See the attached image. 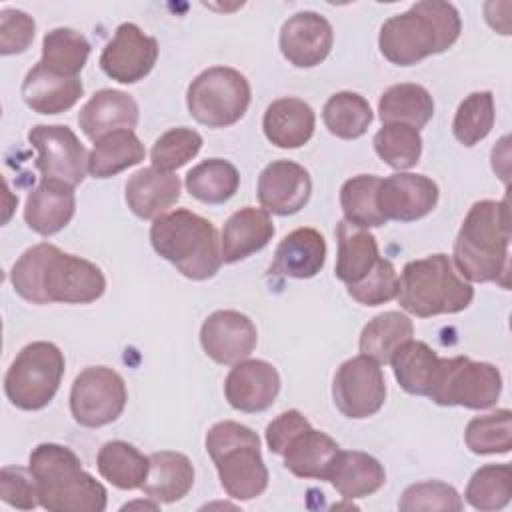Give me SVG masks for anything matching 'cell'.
<instances>
[{"label":"cell","mask_w":512,"mask_h":512,"mask_svg":"<svg viewBox=\"0 0 512 512\" xmlns=\"http://www.w3.org/2000/svg\"><path fill=\"white\" fill-rule=\"evenodd\" d=\"M256 340L258 334L254 322L236 310H216L200 328V344L206 356L226 366L246 360L252 354Z\"/></svg>","instance_id":"2e32d148"},{"label":"cell","mask_w":512,"mask_h":512,"mask_svg":"<svg viewBox=\"0 0 512 512\" xmlns=\"http://www.w3.org/2000/svg\"><path fill=\"white\" fill-rule=\"evenodd\" d=\"M150 468L142 492L158 504L182 500L194 486V466L182 452L160 450L148 456Z\"/></svg>","instance_id":"83f0119b"},{"label":"cell","mask_w":512,"mask_h":512,"mask_svg":"<svg viewBox=\"0 0 512 512\" xmlns=\"http://www.w3.org/2000/svg\"><path fill=\"white\" fill-rule=\"evenodd\" d=\"M310 422L306 416L298 410H286L280 416H276L268 426H266V444L270 452L282 456L286 444L304 428H308Z\"/></svg>","instance_id":"681fc988"},{"label":"cell","mask_w":512,"mask_h":512,"mask_svg":"<svg viewBox=\"0 0 512 512\" xmlns=\"http://www.w3.org/2000/svg\"><path fill=\"white\" fill-rule=\"evenodd\" d=\"M132 508H150V510H156L158 504L156 502H130V504H124L122 510H132Z\"/></svg>","instance_id":"f907efd6"},{"label":"cell","mask_w":512,"mask_h":512,"mask_svg":"<svg viewBox=\"0 0 512 512\" xmlns=\"http://www.w3.org/2000/svg\"><path fill=\"white\" fill-rule=\"evenodd\" d=\"M412 320L396 310L374 316L360 332V352L378 364H388L392 354L412 338Z\"/></svg>","instance_id":"e575fe53"},{"label":"cell","mask_w":512,"mask_h":512,"mask_svg":"<svg viewBox=\"0 0 512 512\" xmlns=\"http://www.w3.org/2000/svg\"><path fill=\"white\" fill-rule=\"evenodd\" d=\"M256 194L266 212L290 216L310 200L312 180L304 166L292 160H276L260 172Z\"/></svg>","instance_id":"ac0fdd59"},{"label":"cell","mask_w":512,"mask_h":512,"mask_svg":"<svg viewBox=\"0 0 512 512\" xmlns=\"http://www.w3.org/2000/svg\"><path fill=\"white\" fill-rule=\"evenodd\" d=\"M74 210L76 198L72 186L42 180L26 198L24 220L34 232L52 236L72 220Z\"/></svg>","instance_id":"484cf974"},{"label":"cell","mask_w":512,"mask_h":512,"mask_svg":"<svg viewBox=\"0 0 512 512\" xmlns=\"http://www.w3.org/2000/svg\"><path fill=\"white\" fill-rule=\"evenodd\" d=\"M36 32V22L22 10L4 8L0 12V54H20L24 52Z\"/></svg>","instance_id":"7dc6e473"},{"label":"cell","mask_w":512,"mask_h":512,"mask_svg":"<svg viewBox=\"0 0 512 512\" xmlns=\"http://www.w3.org/2000/svg\"><path fill=\"white\" fill-rule=\"evenodd\" d=\"M494 96L488 90L468 94L454 116L452 132L454 138L464 146H474L484 140L494 126Z\"/></svg>","instance_id":"60d3db41"},{"label":"cell","mask_w":512,"mask_h":512,"mask_svg":"<svg viewBox=\"0 0 512 512\" xmlns=\"http://www.w3.org/2000/svg\"><path fill=\"white\" fill-rule=\"evenodd\" d=\"M462 506L464 504L456 488L440 480L410 484L398 500V508L402 512H460Z\"/></svg>","instance_id":"f6af8a7d"},{"label":"cell","mask_w":512,"mask_h":512,"mask_svg":"<svg viewBox=\"0 0 512 512\" xmlns=\"http://www.w3.org/2000/svg\"><path fill=\"white\" fill-rule=\"evenodd\" d=\"M330 22L312 10L296 12L280 28V52L296 68L318 66L332 50Z\"/></svg>","instance_id":"e0dca14e"},{"label":"cell","mask_w":512,"mask_h":512,"mask_svg":"<svg viewBox=\"0 0 512 512\" xmlns=\"http://www.w3.org/2000/svg\"><path fill=\"white\" fill-rule=\"evenodd\" d=\"M438 196V184L432 178L424 174L396 172L388 178H380L376 204L386 222H414L436 208Z\"/></svg>","instance_id":"9a60e30c"},{"label":"cell","mask_w":512,"mask_h":512,"mask_svg":"<svg viewBox=\"0 0 512 512\" xmlns=\"http://www.w3.org/2000/svg\"><path fill=\"white\" fill-rule=\"evenodd\" d=\"M326 480L344 500H356L378 492L386 482V472L380 460L358 450H338Z\"/></svg>","instance_id":"d4e9b609"},{"label":"cell","mask_w":512,"mask_h":512,"mask_svg":"<svg viewBox=\"0 0 512 512\" xmlns=\"http://www.w3.org/2000/svg\"><path fill=\"white\" fill-rule=\"evenodd\" d=\"M150 242L158 256L190 280H208L222 264L214 224L186 208L158 216L150 226Z\"/></svg>","instance_id":"5b68a950"},{"label":"cell","mask_w":512,"mask_h":512,"mask_svg":"<svg viewBox=\"0 0 512 512\" xmlns=\"http://www.w3.org/2000/svg\"><path fill=\"white\" fill-rule=\"evenodd\" d=\"M500 392L502 376L494 364L454 356L440 358L438 374L428 396L440 406L484 410L496 404Z\"/></svg>","instance_id":"30bf717a"},{"label":"cell","mask_w":512,"mask_h":512,"mask_svg":"<svg viewBox=\"0 0 512 512\" xmlns=\"http://www.w3.org/2000/svg\"><path fill=\"white\" fill-rule=\"evenodd\" d=\"M90 56L88 40L74 28H54L42 40L40 64L62 76H78Z\"/></svg>","instance_id":"74e56055"},{"label":"cell","mask_w":512,"mask_h":512,"mask_svg":"<svg viewBox=\"0 0 512 512\" xmlns=\"http://www.w3.org/2000/svg\"><path fill=\"white\" fill-rule=\"evenodd\" d=\"M146 150L134 130H116L94 142L88 156V172L94 178H110L144 160Z\"/></svg>","instance_id":"d6a6232c"},{"label":"cell","mask_w":512,"mask_h":512,"mask_svg":"<svg viewBox=\"0 0 512 512\" xmlns=\"http://www.w3.org/2000/svg\"><path fill=\"white\" fill-rule=\"evenodd\" d=\"M10 282L32 304H90L106 290V278L96 264L48 242L28 248L14 262Z\"/></svg>","instance_id":"6da1fadb"},{"label":"cell","mask_w":512,"mask_h":512,"mask_svg":"<svg viewBox=\"0 0 512 512\" xmlns=\"http://www.w3.org/2000/svg\"><path fill=\"white\" fill-rule=\"evenodd\" d=\"M322 120L328 132L336 138L354 140L368 130L372 108L368 100L356 92H336L326 100Z\"/></svg>","instance_id":"8d00e7d4"},{"label":"cell","mask_w":512,"mask_h":512,"mask_svg":"<svg viewBox=\"0 0 512 512\" xmlns=\"http://www.w3.org/2000/svg\"><path fill=\"white\" fill-rule=\"evenodd\" d=\"M316 126L314 110L300 98H278L274 100L262 118L266 138L278 148H300L304 146Z\"/></svg>","instance_id":"4316f807"},{"label":"cell","mask_w":512,"mask_h":512,"mask_svg":"<svg viewBox=\"0 0 512 512\" xmlns=\"http://www.w3.org/2000/svg\"><path fill=\"white\" fill-rule=\"evenodd\" d=\"M180 198V178L156 166L134 172L126 182V204L142 220H156Z\"/></svg>","instance_id":"ffe728a7"},{"label":"cell","mask_w":512,"mask_h":512,"mask_svg":"<svg viewBox=\"0 0 512 512\" xmlns=\"http://www.w3.org/2000/svg\"><path fill=\"white\" fill-rule=\"evenodd\" d=\"M332 398L346 418L374 416L386 400V382L378 362L364 354L342 362L334 374Z\"/></svg>","instance_id":"4fadbf2b"},{"label":"cell","mask_w":512,"mask_h":512,"mask_svg":"<svg viewBox=\"0 0 512 512\" xmlns=\"http://www.w3.org/2000/svg\"><path fill=\"white\" fill-rule=\"evenodd\" d=\"M78 124L82 132L96 142L110 132L132 130L138 124V104L122 90L104 88L80 108Z\"/></svg>","instance_id":"44dd1931"},{"label":"cell","mask_w":512,"mask_h":512,"mask_svg":"<svg viewBox=\"0 0 512 512\" xmlns=\"http://www.w3.org/2000/svg\"><path fill=\"white\" fill-rule=\"evenodd\" d=\"M280 392V374L266 360H240L224 380V394L232 408L256 414L268 410Z\"/></svg>","instance_id":"d6986e66"},{"label":"cell","mask_w":512,"mask_h":512,"mask_svg":"<svg viewBox=\"0 0 512 512\" xmlns=\"http://www.w3.org/2000/svg\"><path fill=\"white\" fill-rule=\"evenodd\" d=\"M466 502L482 512L502 510L512 498V470L508 464H486L478 468L464 492Z\"/></svg>","instance_id":"ab89813d"},{"label":"cell","mask_w":512,"mask_h":512,"mask_svg":"<svg viewBox=\"0 0 512 512\" xmlns=\"http://www.w3.org/2000/svg\"><path fill=\"white\" fill-rule=\"evenodd\" d=\"M186 106L190 116L208 128L232 126L250 106V84L234 68L212 66L190 82Z\"/></svg>","instance_id":"9c48e42d"},{"label":"cell","mask_w":512,"mask_h":512,"mask_svg":"<svg viewBox=\"0 0 512 512\" xmlns=\"http://www.w3.org/2000/svg\"><path fill=\"white\" fill-rule=\"evenodd\" d=\"M124 378L106 366L84 368L70 390V412L80 426L100 428L114 422L126 406Z\"/></svg>","instance_id":"8fae6325"},{"label":"cell","mask_w":512,"mask_h":512,"mask_svg":"<svg viewBox=\"0 0 512 512\" xmlns=\"http://www.w3.org/2000/svg\"><path fill=\"white\" fill-rule=\"evenodd\" d=\"M466 446L474 454H506L512 448V412L500 408L496 412L476 416L464 432Z\"/></svg>","instance_id":"b9f144b4"},{"label":"cell","mask_w":512,"mask_h":512,"mask_svg":"<svg viewBox=\"0 0 512 512\" xmlns=\"http://www.w3.org/2000/svg\"><path fill=\"white\" fill-rule=\"evenodd\" d=\"M398 292V274L390 260L380 258L374 270L364 276L360 282L348 286V294L364 306H380L396 298Z\"/></svg>","instance_id":"bcb514c9"},{"label":"cell","mask_w":512,"mask_h":512,"mask_svg":"<svg viewBox=\"0 0 512 512\" xmlns=\"http://www.w3.org/2000/svg\"><path fill=\"white\" fill-rule=\"evenodd\" d=\"M96 464L100 476L120 490L142 488L150 468L148 456L124 440L106 442L98 452Z\"/></svg>","instance_id":"836d02e7"},{"label":"cell","mask_w":512,"mask_h":512,"mask_svg":"<svg viewBox=\"0 0 512 512\" xmlns=\"http://www.w3.org/2000/svg\"><path fill=\"white\" fill-rule=\"evenodd\" d=\"M326 262V240L316 228H296L282 238L274 252L270 274L306 280L316 276Z\"/></svg>","instance_id":"7402d4cb"},{"label":"cell","mask_w":512,"mask_h":512,"mask_svg":"<svg viewBox=\"0 0 512 512\" xmlns=\"http://www.w3.org/2000/svg\"><path fill=\"white\" fill-rule=\"evenodd\" d=\"M508 248V202H474L454 240L458 272L472 282H498L502 288H508Z\"/></svg>","instance_id":"7a4b0ae2"},{"label":"cell","mask_w":512,"mask_h":512,"mask_svg":"<svg viewBox=\"0 0 512 512\" xmlns=\"http://www.w3.org/2000/svg\"><path fill=\"white\" fill-rule=\"evenodd\" d=\"M378 116L382 124H406L420 130L434 116V100L420 84H394L382 92Z\"/></svg>","instance_id":"4dcf8cb0"},{"label":"cell","mask_w":512,"mask_h":512,"mask_svg":"<svg viewBox=\"0 0 512 512\" xmlns=\"http://www.w3.org/2000/svg\"><path fill=\"white\" fill-rule=\"evenodd\" d=\"M28 470L42 508L50 512L106 510V488L82 468L80 458L70 448L54 442L38 444L30 452Z\"/></svg>","instance_id":"277c9868"},{"label":"cell","mask_w":512,"mask_h":512,"mask_svg":"<svg viewBox=\"0 0 512 512\" xmlns=\"http://www.w3.org/2000/svg\"><path fill=\"white\" fill-rule=\"evenodd\" d=\"M274 236V224L264 208L244 206L224 224L220 252L222 262L234 264L262 250Z\"/></svg>","instance_id":"cb8c5ba5"},{"label":"cell","mask_w":512,"mask_h":512,"mask_svg":"<svg viewBox=\"0 0 512 512\" xmlns=\"http://www.w3.org/2000/svg\"><path fill=\"white\" fill-rule=\"evenodd\" d=\"M380 178L374 174H358L348 178L340 188V206L344 220L362 228H378L386 224L376 204Z\"/></svg>","instance_id":"f35d334b"},{"label":"cell","mask_w":512,"mask_h":512,"mask_svg":"<svg viewBox=\"0 0 512 512\" xmlns=\"http://www.w3.org/2000/svg\"><path fill=\"white\" fill-rule=\"evenodd\" d=\"M64 354L52 342L26 344L4 376V392L20 410H40L56 396L64 376Z\"/></svg>","instance_id":"ba28073f"},{"label":"cell","mask_w":512,"mask_h":512,"mask_svg":"<svg viewBox=\"0 0 512 512\" xmlns=\"http://www.w3.org/2000/svg\"><path fill=\"white\" fill-rule=\"evenodd\" d=\"M340 446L328 434L312 426L300 430L284 448V466L298 478L326 480L328 468Z\"/></svg>","instance_id":"f546056e"},{"label":"cell","mask_w":512,"mask_h":512,"mask_svg":"<svg viewBox=\"0 0 512 512\" xmlns=\"http://www.w3.org/2000/svg\"><path fill=\"white\" fill-rule=\"evenodd\" d=\"M28 142L38 152L34 166L42 180L74 188L86 178L90 154L68 126L36 124L28 132Z\"/></svg>","instance_id":"7c38bea8"},{"label":"cell","mask_w":512,"mask_h":512,"mask_svg":"<svg viewBox=\"0 0 512 512\" xmlns=\"http://www.w3.org/2000/svg\"><path fill=\"white\" fill-rule=\"evenodd\" d=\"M396 298L406 312L430 318L466 310L474 298V288L458 276L446 254H432L406 262L398 278Z\"/></svg>","instance_id":"8992f818"},{"label":"cell","mask_w":512,"mask_h":512,"mask_svg":"<svg viewBox=\"0 0 512 512\" xmlns=\"http://www.w3.org/2000/svg\"><path fill=\"white\" fill-rule=\"evenodd\" d=\"M398 384L416 396H428L438 374L440 356L422 340L404 342L390 358Z\"/></svg>","instance_id":"1f68e13d"},{"label":"cell","mask_w":512,"mask_h":512,"mask_svg":"<svg viewBox=\"0 0 512 512\" xmlns=\"http://www.w3.org/2000/svg\"><path fill=\"white\" fill-rule=\"evenodd\" d=\"M84 94L78 76H62L40 62L32 66L22 82V98L38 114H60L70 110Z\"/></svg>","instance_id":"603a6c76"},{"label":"cell","mask_w":512,"mask_h":512,"mask_svg":"<svg viewBox=\"0 0 512 512\" xmlns=\"http://www.w3.org/2000/svg\"><path fill=\"white\" fill-rule=\"evenodd\" d=\"M202 148V136L186 126L170 128L164 132L150 150L152 166L172 172L190 162Z\"/></svg>","instance_id":"ee69618b"},{"label":"cell","mask_w":512,"mask_h":512,"mask_svg":"<svg viewBox=\"0 0 512 512\" xmlns=\"http://www.w3.org/2000/svg\"><path fill=\"white\" fill-rule=\"evenodd\" d=\"M460 30V14L450 2L424 0L388 18L380 28L378 46L392 64L412 66L426 56L446 52Z\"/></svg>","instance_id":"3957f363"},{"label":"cell","mask_w":512,"mask_h":512,"mask_svg":"<svg viewBox=\"0 0 512 512\" xmlns=\"http://www.w3.org/2000/svg\"><path fill=\"white\" fill-rule=\"evenodd\" d=\"M184 184L190 196L196 200L204 204H224L236 194L240 186V174L232 162L222 158H208L188 170Z\"/></svg>","instance_id":"d590c367"},{"label":"cell","mask_w":512,"mask_h":512,"mask_svg":"<svg viewBox=\"0 0 512 512\" xmlns=\"http://www.w3.org/2000/svg\"><path fill=\"white\" fill-rule=\"evenodd\" d=\"M0 498L22 510H32L40 504L36 482L30 470L18 466H4L0 470Z\"/></svg>","instance_id":"c3c4849f"},{"label":"cell","mask_w":512,"mask_h":512,"mask_svg":"<svg viewBox=\"0 0 512 512\" xmlns=\"http://www.w3.org/2000/svg\"><path fill=\"white\" fill-rule=\"evenodd\" d=\"M338 254H336V278L346 286L360 282L368 276L380 260L378 244L368 228L340 220L336 226Z\"/></svg>","instance_id":"f1b7e54d"},{"label":"cell","mask_w":512,"mask_h":512,"mask_svg":"<svg viewBox=\"0 0 512 512\" xmlns=\"http://www.w3.org/2000/svg\"><path fill=\"white\" fill-rule=\"evenodd\" d=\"M158 58V42L136 24L124 22L100 54V66L112 80L134 84L150 74Z\"/></svg>","instance_id":"5bb4252c"},{"label":"cell","mask_w":512,"mask_h":512,"mask_svg":"<svg viewBox=\"0 0 512 512\" xmlns=\"http://www.w3.org/2000/svg\"><path fill=\"white\" fill-rule=\"evenodd\" d=\"M210 454L220 486L234 500H254L268 488V468L262 460L258 434L234 420L216 422L206 432Z\"/></svg>","instance_id":"52a82bcc"},{"label":"cell","mask_w":512,"mask_h":512,"mask_svg":"<svg viewBox=\"0 0 512 512\" xmlns=\"http://www.w3.org/2000/svg\"><path fill=\"white\" fill-rule=\"evenodd\" d=\"M374 150L394 170H408L422 154L420 130L406 124H384L374 136Z\"/></svg>","instance_id":"7bdbcfd3"}]
</instances>
